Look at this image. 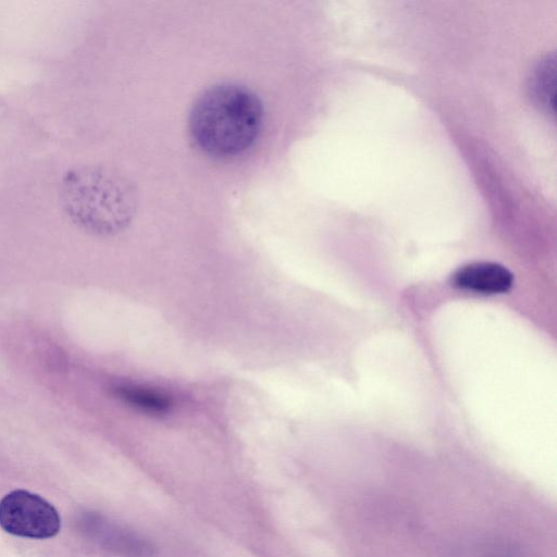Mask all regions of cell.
Here are the masks:
<instances>
[{
  "label": "cell",
  "mask_w": 557,
  "mask_h": 557,
  "mask_svg": "<svg viewBox=\"0 0 557 557\" xmlns=\"http://www.w3.org/2000/svg\"><path fill=\"white\" fill-rule=\"evenodd\" d=\"M263 120L260 98L244 85L214 84L195 100L188 128L195 145L214 158H231L250 148Z\"/></svg>",
  "instance_id": "1"
},
{
  "label": "cell",
  "mask_w": 557,
  "mask_h": 557,
  "mask_svg": "<svg viewBox=\"0 0 557 557\" xmlns=\"http://www.w3.org/2000/svg\"><path fill=\"white\" fill-rule=\"evenodd\" d=\"M59 202L69 220L99 236L123 232L137 211V193L119 172L99 164L67 169L59 183Z\"/></svg>",
  "instance_id": "2"
},
{
  "label": "cell",
  "mask_w": 557,
  "mask_h": 557,
  "mask_svg": "<svg viewBox=\"0 0 557 557\" xmlns=\"http://www.w3.org/2000/svg\"><path fill=\"white\" fill-rule=\"evenodd\" d=\"M0 527L15 536L44 540L59 533L61 518L57 509L41 496L14 490L0 500Z\"/></svg>",
  "instance_id": "3"
},
{
  "label": "cell",
  "mask_w": 557,
  "mask_h": 557,
  "mask_svg": "<svg viewBox=\"0 0 557 557\" xmlns=\"http://www.w3.org/2000/svg\"><path fill=\"white\" fill-rule=\"evenodd\" d=\"M88 530L100 546L120 557H151L154 554L152 543L145 536L101 516L92 515L88 519Z\"/></svg>",
  "instance_id": "4"
},
{
  "label": "cell",
  "mask_w": 557,
  "mask_h": 557,
  "mask_svg": "<svg viewBox=\"0 0 557 557\" xmlns=\"http://www.w3.org/2000/svg\"><path fill=\"white\" fill-rule=\"evenodd\" d=\"M456 287L480 294H502L510 289L512 273L494 262H473L459 268L453 275Z\"/></svg>",
  "instance_id": "5"
},
{
  "label": "cell",
  "mask_w": 557,
  "mask_h": 557,
  "mask_svg": "<svg viewBox=\"0 0 557 557\" xmlns=\"http://www.w3.org/2000/svg\"><path fill=\"white\" fill-rule=\"evenodd\" d=\"M112 392L127 406L152 417H163L173 409V399L168 394L152 387L133 383H120Z\"/></svg>",
  "instance_id": "6"
}]
</instances>
